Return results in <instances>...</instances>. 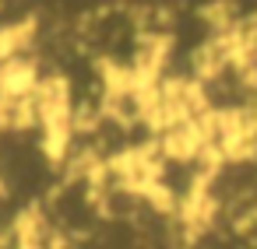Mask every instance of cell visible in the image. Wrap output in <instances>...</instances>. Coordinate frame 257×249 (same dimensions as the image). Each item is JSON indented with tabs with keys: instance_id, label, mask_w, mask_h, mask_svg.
Wrapping results in <instances>:
<instances>
[{
	"instance_id": "obj_1",
	"label": "cell",
	"mask_w": 257,
	"mask_h": 249,
	"mask_svg": "<svg viewBox=\"0 0 257 249\" xmlns=\"http://www.w3.org/2000/svg\"><path fill=\"white\" fill-rule=\"evenodd\" d=\"M239 53H243V67H246V74H250V84H253V92H257V39H243V42H239Z\"/></svg>"
}]
</instances>
